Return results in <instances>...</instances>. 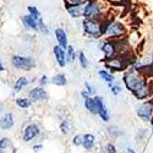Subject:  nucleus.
Instances as JSON below:
<instances>
[{"mask_svg": "<svg viewBox=\"0 0 153 153\" xmlns=\"http://www.w3.org/2000/svg\"><path fill=\"white\" fill-rule=\"evenodd\" d=\"M124 82H125L126 87L136 96V98L143 99L147 97L148 90H147L146 81L142 80L140 76H137L134 71H127L124 75Z\"/></svg>", "mask_w": 153, "mask_h": 153, "instance_id": "1", "label": "nucleus"}, {"mask_svg": "<svg viewBox=\"0 0 153 153\" xmlns=\"http://www.w3.org/2000/svg\"><path fill=\"white\" fill-rule=\"evenodd\" d=\"M12 66L17 70L30 71L36 66V61L31 56H22V55H14L11 59Z\"/></svg>", "mask_w": 153, "mask_h": 153, "instance_id": "2", "label": "nucleus"}, {"mask_svg": "<svg viewBox=\"0 0 153 153\" xmlns=\"http://www.w3.org/2000/svg\"><path fill=\"white\" fill-rule=\"evenodd\" d=\"M41 134V129L37 124H28L23 130V135H22V140L25 142H31L33 140Z\"/></svg>", "mask_w": 153, "mask_h": 153, "instance_id": "3", "label": "nucleus"}, {"mask_svg": "<svg viewBox=\"0 0 153 153\" xmlns=\"http://www.w3.org/2000/svg\"><path fill=\"white\" fill-rule=\"evenodd\" d=\"M100 15V7L96 1H88L83 7V16L88 20H93Z\"/></svg>", "mask_w": 153, "mask_h": 153, "instance_id": "4", "label": "nucleus"}, {"mask_svg": "<svg viewBox=\"0 0 153 153\" xmlns=\"http://www.w3.org/2000/svg\"><path fill=\"white\" fill-rule=\"evenodd\" d=\"M82 25H83V31H85V33L90 34V36H93V37H98V36L102 34V28H100V26H99L97 22L86 19Z\"/></svg>", "mask_w": 153, "mask_h": 153, "instance_id": "5", "label": "nucleus"}, {"mask_svg": "<svg viewBox=\"0 0 153 153\" xmlns=\"http://www.w3.org/2000/svg\"><path fill=\"white\" fill-rule=\"evenodd\" d=\"M28 98L32 102H42V100H47L48 99V93L43 88V86H38L34 87L28 92Z\"/></svg>", "mask_w": 153, "mask_h": 153, "instance_id": "6", "label": "nucleus"}, {"mask_svg": "<svg viewBox=\"0 0 153 153\" xmlns=\"http://www.w3.org/2000/svg\"><path fill=\"white\" fill-rule=\"evenodd\" d=\"M96 100V105H97V114L99 115V118L103 121H108L109 120V113L107 110V105L104 104V100L102 97H94Z\"/></svg>", "mask_w": 153, "mask_h": 153, "instance_id": "7", "label": "nucleus"}, {"mask_svg": "<svg viewBox=\"0 0 153 153\" xmlns=\"http://www.w3.org/2000/svg\"><path fill=\"white\" fill-rule=\"evenodd\" d=\"M53 53H54V56H55V60L58 62V65L60 68H64L66 65V52L65 49L61 48L60 45H55L53 48Z\"/></svg>", "mask_w": 153, "mask_h": 153, "instance_id": "8", "label": "nucleus"}, {"mask_svg": "<svg viewBox=\"0 0 153 153\" xmlns=\"http://www.w3.org/2000/svg\"><path fill=\"white\" fill-rule=\"evenodd\" d=\"M41 20H37L36 17H33L30 14L22 16V23H23V26L26 27L27 30H33V31H39V27H38V22H39Z\"/></svg>", "mask_w": 153, "mask_h": 153, "instance_id": "9", "label": "nucleus"}, {"mask_svg": "<svg viewBox=\"0 0 153 153\" xmlns=\"http://www.w3.org/2000/svg\"><path fill=\"white\" fill-rule=\"evenodd\" d=\"M14 125H15V120L12 113H6L4 117H1V120H0V129L1 130H10L14 127Z\"/></svg>", "mask_w": 153, "mask_h": 153, "instance_id": "10", "label": "nucleus"}, {"mask_svg": "<svg viewBox=\"0 0 153 153\" xmlns=\"http://www.w3.org/2000/svg\"><path fill=\"white\" fill-rule=\"evenodd\" d=\"M152 114H153V107L149 104H145L137 109V115L142 120H151Z\"/></svg>", "mask_w": 153, "mask_h": 153, "instance_id": "11", "label": "nucleus"}, {"mask_svg": "<svg viewBox=\"0 0 153 153\" xmlns=\"http://www.w3.org/2000/svg\"><path fill=\"white\" fill-rule=\"evenodd\" d=\"M55 38H56L58 45H60L64 49L68 48V45H69L68 44V34L62 28H56L55 30Z\"/></svg>", "mask_w": 153, "mask_h": 153, "instance_id": "12", "label": "nucleus"}, {"mask_svg": "<svg viewBox=\"0 0 153 153\" xmlns=\"http://www.w3.org/2000/svg\"><path fill=\"white\" fill-rule=\"evenodd\" d=\"M94 143H96V137H94V135H92V134H86V135H83V145H82V146H83L85 149H87V151L93 149Z\"/></svg>", "mask_w": 153, "mask_h": 153, "instance_id": "13", "label": "nucleus"}, {"mask_svg": "<svg viewBox=\"0 0 153 153\" xmlns=\"http://www.w3.org/2000/svg\"><path fill=\"white\" fill-rule=\"evenodd\" d=\"M30 85V80L27 77H25V76H21V77H19L16 81H15V85H14V91L15 92H21L22 90L26 86Z\"/></svg>", "mask_w": 153, "mask_h": 153, "instance_id": "14", "label": "nucleus"}, {"mask_svg": "<svg viewBox=\"0 0 153 153\" xmlns=\"http://www.w3.org/2000/svg\"><path fill=\"white\" fill-rule=\"evenodd\" d=\"M66 11L71 17H80L83 15V9L81 5H72V6H66Z\"/></svg>", "mask_w": 153, "mask_h": 153, "instance_id": "15", "label": "nucleus"}, {"mask_svg": "<svg viewBox=\"0 0 153 153\" xmlns=\"http://www.w3.org/2000/svg\"><path fill=\"white\" fill-rule=\"evenodd\" d=\"M52 83L55 85V86H65L68 83V80L65 77L64 74H58V75H54L52 77Z\"/></svg>", "mask_w": 153, "mask_h": 153, "instance_id": "16", "label": "nucleus"}, {"mask_svg": "<svg viewBox=\"0 0 153 153\" xmlns=\"http://www.w3.org/2000/svg\"><path fill=\"white\" fill-rule=\"evenodd\" d=\"M105 65H107V68L113 69V70H121L124 66L120 59H110V60L105 61Z\"/></svg>", "mask_w": 153, "mask_h": 153, "instance_id": "17", "label": "nucleus"}, {"mask_svg": "<svg viewBox=\"0 0 153 153\" xmlns=\"http://www.w3.org/2000/svg\"><path fill=\"white\" fill-rule=\"evenodd\" d=\"M85 108L90 113H92V114H97V105H96L94 98H87V99H85Z\"/></svg>", "mask_w": 153, "mask_h": 153, "instance_id": "18", "label": "nucleus"}, {"mask_svg": "<svg viewBox=\"0 0 153 153\" xmlns=\"http://www.w3.org/2000/svg\"><path fill=\"white\" fill-rule=\"evenodd\" d=\"M32 103H33V102H32L30 98H25V97L16 98V104H17L19 108H21V109H28Z\"/></svg>", "mask_w": 153, "mask_h": 153, "instance_id": "19", "label": "nucleus"}, {"mask_svg": "<svg viewBox=\"0 0 153 153\" xmlns=\"http://www.w3.org/2000/svg\"><path fill=\"white\" fill-rule=\"evenodd\" d=\"M123 31H124V27L120 23H113L108 28V33L111 36H119L120 33H123Z\"/></svg>", "mask_w": 153, "mask_h": 153, "instance_id": "20", "label": "nucleus"}, {"mask_svg": "<svg viewBox=\"0 0 153 153\" xmlns=\"http://www.w3.org/2000/svg\"><path fill=\"white\" fill-rule=\"evenodd\" d=\"M102 52H103L105 55H107V58H109V56H111L113 54H114V52H115V49H114V45L110 43V42H107V43H104L103 45H102Z\"/></svg>", "mask_w": 153, "mask_h": 153, "instance_id": "21", "label": "nucleus"}, {"mask_svg": "<svg viewBox=\"0 0 153 153\" xmlns=\"http://www.w3.org/2000/svg\"><path fill=\"white\" fill-rule=\"evenodd\" d=\"M72 130V123L70 120H64L60 124V131L62 135H68Z\"/></svg>", "mask_w": 153, "mask_h": 153, "instance_id": "22", "label": "nucleus"}, {"mask_svg": "<svg viewBox=\"0 0 153 153\" xmlns=\"http://www.w3.org/2000/svg\"><path fill=\"white\" fill-rule=\"evenodd\" d=\"M98 74H99V76L102 79H103L105 82H108V83H111L114 80H115V77L111 75V74H109L107 70H99L98 71Z\"/></svg>", "mask_w": 153, "mask_h": 153, "instance_id": "23", "label": "nucleus"}, {"mask_svg": "<svg viewBox=\"0 0 153 153\" xmlns=\"http://www.w3.org/2000/svg\"><path fill=\"white\" fill-rule=\"evenodd\" d=\"M27 10H28V14L30 15H32L33 17H36L37 20H41L42 19V15H41V12H39V10H38L36 6H28L27 7Z\"/></svg>", "mask_w": 153, "mask_h": 153, "instance_id": "24", "label": "nucleus"}, {"mask_svg": "<svg viewBox=\"0 0 153 153\" xmlns=\"http://www.w3.org/2000/svg\"><path fill=\"white\" fill-rule=\"evenodd\" d=\"M74 59H75V49L72 45H68V48H66V61L71 62V61H74Z\"/></svg>", "mask_w": 153, "mask_h": 153, "instance_id": "25", "label": "nucleus"}, {"mask_svg": "<svg viewBox=\"0 0 153 153\" xmlns=\"http://www.w3.org/2000/svg\"><path fill=\"white\" fill-rule=\"evenodd\" d=\"M72 145L76 147L82 146L83 145V135H75L72 137Z\"/></svg>", "mask_w": 153, "mask_h": 153, "instance_id": "26", "label": "nucleus"}, {"mask_svg": "<svg viewBox=\"0 0 153 153\" xmlns=\"http://www.w3.org/2000/svg\"><path fill=\"white\" fill-rule=\"evenodd\" d=\"M79 61H80V65H81L82 69H87V66H88V60H87L86 55H85L82 52L79 53Z\"/></svg>", "mask_w": 153, "mask_h": 153, "instance_id": "27", "label": "nucleus"}, {"mask_svg": "<svg viewBox=\"0 0 153 153\" xmlns=\"http://www.w3.org/2000/svg\"><path fill=\"white\" fill-rule=\"evenodd\" d=\"M10 146V141H9V138L7 137H3V138H0V149H5Z\"/></svg>", "mask_w": 153, "mask_h": 153, "instance_id": "28", "label": "nucleus"}, {"mask_svg": "<svg viewBox=\"0 0 153 153\" xmlns=\"http://www.w3.org/2000/svg\"><path fill=\"white\" fill-rule=\"evenodd\" d=\"M104 149H105V153H118L117 152V147L111 145V143H107L104 146Z\"/></svg>", "mask_w": 153, "mask_h": 153, "instance_id": "29", "label": "nucleus"}, {"mask_svg": "<svg viewBox=\"0 0 153 153\" xmlns=\"http://www.w3.org/2000/svg\"><path fill=\"white\" fill-rule=\"evenodd\" d=\"M110 88H111V92H113V94L114 96H117V94H119L120 92H121V86L120 85H110Z\"/></svg>", "mask_w": 153, "mask_h": 153, "instance_id": "30", "label": "nucleus"}, {"mask_svg": "<svg viewBox=\"0 0 153 153\" xmlns=\"http://www.w3.org/2000/svg\"><path fill=\"white\" fill-rule=\"evenodd\" d=\"M86 91L90 93V94H94L96 93V90H94V87L90 83H86Z\"/></svg>", "mask_w": 153, "mask_h": 153, "instance_id": "31", "label": "nucleus"}, {"mask_svg": "<svg viewBox=\"0 0 153 153\" xmlns=\"http://www.w3.org/2000/svg\"><path fill=\"white\" fill-rule=\"evenodd\" d=\"M86 1V0H68V3L72 4V5H81Z\"/></svg>", "mask_w": 153, "mask_h": 153, "instance_id": "32", "label": "nucleus"}, {"mask_svg": "<svg viewBox=\"0 0 153 153\" xmlns=\"http://www.w3.org/2000/svg\"><path fill=\"white\" fill-rule=\"evenodd\" d=\"M39 83H41V86H45V85L48 83V77H47L45 75H44V76H42V79H41Z\"/></svg>", "mask_w": 153, "mask_h": 153, "instance_id": "33", "label": "nucleus"}, {"mask_svg": "<svg viewBox=\"0 0 153 153\" xmlns=\"http://www.w3.org/2000/svg\"><path fill=\"white\" fill-rule=\"evenodd\" d=\"M42 148H43V145H41V143L33 146V151H34V152H39V151H42Z\"/></svg>", "mask_w": 153, "mask_h": 153, "instance_id": "34", "label": "nucleus"}, {"mask_svg": "<svg viewBox=\"0 0 153 153\" xmlns=\"http://www.w3.org/2000/svg\"><path fill=\"white\" fill-rule=\"evenodd\" d=\"M81 96H82V98H83V99L90 98V93H88L87 91H82V92H81Z\"/></svg>", "mask_w": 153, "mask_h": 153, "instance_id": "35", "label": "nucleus"}, {"mask_svg": "<svg viewBox=\"0 0 153 153\" xmlns=\"http://www.w3.org/2000/svg\"><path fill=\"white\" fill-rule=\"evenodd\" d=\"M5 69H4V65H3V61H1V59H0V72H3Z\"/></svg>", "mask_w": 153, "mask_h": 153, "instance_id": "36", "label": "nucleus"}, {"mask_svg": "<svg viewBox=\"0 0 153 153\" xmlns=\"http://www.w3.org/2000/svg\"><path fill=\"white\" fill-rule=\"evenodd\" d=\"M127 153H136L134 149H131V148H129V149H127Z\"/></svg>", "mask_w": 153, "mask_h": 153, "instance_id": "37", "label": "nucleus"}, {"mask_svg": "<svg viewBox=\"0 0 153 153\" xmlns=\"http://www.w3.org/2000/svg\"><path fill=\"white\" fill-rule=\"evenodd\" d=\"M0 153H5V152H4L3 149H0Z\"/></svg>", "mask_w": 153, "mask_h": 153, "instance_id": "38", "label": "nucleus"}, {"mask_svg": "<svg viewBox=\"0 0 153 153\" xmlns=\"http://www.w3.org/2000/svg\"><path fill=\"white\" fill-rule=\"evenodd\" d=\"M152 124H153V118H152Z\"/></svg>", "mask_w": 153, "mask_h": 153, "instance_id": "39", "label": "nucleus"}, {"mask_svg": "<svg viewBox=\"0 0 153 153\" xmlns=\"http://www.w3.org/2000/svg\"><path fill=\"white\" fill-rule=\"evenodd\" d=\"M152 65H153V61H152Z\"/></svg>", "mask_w": 153, "mask_h": 153, "instance_id": "40", "label": "nucleus"}]
</instances>
